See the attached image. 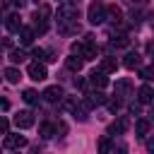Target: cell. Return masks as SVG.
Here are the masks:
<instances>
[{
    "mask_svg": "<svg viewBox=\"0 0 154 154\" xmlns=\"http://www.w3.org/2000/svg\"><path fill=\"white\" fill-rule=\"evenodd\" d=\"M58 29H60V34H75V31H79L77 7H72V5H60L58 7Z\"/></svg>",
    "mask_w": 154,
    "mask_h": 154,
    "instance_id": "6da1fadb",
    "label": "cell"
},
{
    "mask_svg": "<svg viewBox=\"0 0 154 154\" xmlns=\"http://www.w3.org/2000/svg\"><path fill=\"white\" fill-rule=\"evenodd\" d=\"M72 53L79 55L82 60H94V58H96V43H94V36H84L82 43H72Z\"/></svg>",
    "mask_w": 154,
    "mask_h": 154,
    "instance_id": "7a4b0ae2",
    "label": "cell"
},
{
    "mask_svg": "<svg viewBox=\"0 0 154 154\" xmlns=\"http://www.w3.org/2000/svg\"><path fill=\"white\" fill-rule=\"evenodd\" d=\"M87 19H89L91 24L106 22V5H103V2H91L89 10H87Z\"/></svg>",
    "mask_w": 154,
    "mask_h": 154,
    "instance_id": "3957f363",
    "label": "cell"
},
{
    "mask_svg": "<svg viewBox=\"0 0 154 154\" xmlns=\"http://www.w3.org/2000/svg\"><path fill=\"white\" fill-rule=\"evenodd\" d=\"M14 125H17L19 130L31 128V125H34V113H31V111H19V113L14 116Z\"/></svg>",
    "mask_w": 154,
    "mask_h": 154,
    "instance_id": "277c9868",
    "label": "cell"
},
{
    "mask_svg": "<svg viewBox=\"0 0 154 154\" xmlns=\"http://www.w3.org/2000/svg\"><path fill=\"white\" fill-rule=\"evenodd\" d=\"M26 72H29V77L36 79V82H43V79L48 77V70H46V65H41V63H31Z\"/></svg>",
    "mask_w": 154,
    "mask_h": 154,
    "instance_id": "5b68a950",
    "label": "cell"
},
{
    "mask_svg": "<svg viewBox=\"0 0 154 154\" xmlns=\"http://www.w3.org/2000/svg\"><path fill=\"white\" fill-rule=\"evenodd\" d=\"M116 96H118V99H128V96H132V82H130L128 77L116 82Z\"/></svg>",
    "mask_w": 154,
    "mask_h": 154,
    "instance_id": "8992f818",
    "label": "cell"
},
{
    "mask_svg": "<svg viewBox=\"0 0 154 154\" xmlns=\"http://www.w3.org/2000/svg\"><path fill=\"white\" fill-rule=\"evenodd\" d=\"M89 84H91L94 89H103V87L108 84V77H106V72H101V70H94V72L89 75Z\"/></svg>",
    "mask_w": 154,
    "mask_h": 154,
    "instance_id": "52a82bcc",
    "label": "cell"
},
{
    "mask_svg": "<svg viewBox=\"0 0 154 154\" xmlns=\"http://www.w3.org/2000/svg\"><path fill=\"white\" fill-rule=\"evenodd\" d=\"M5 147L7 149H22V147H26V137L24 135H5Z\"/></svg>",
    "mask_w": 154,
    "mask_h": 154,
    "instance_id": "ba28073f",
    "label": "cell"
},
{
    "mask_svg": "<svg viewBox=\"0 0 154 154\" xmlns=\"http://www.w3.org/2000/svg\"><path fill=\"white\" fill-rule=\"evenodd\" d=\"M41 96H43V99H46L48 103H58V101L63 99V89H60L58 84H53V87H48V89H46V91H43Z\"/></svg>",
    "mask_w": 154,
    "mask_h": 154,
    "instance_id": "9c48e42d",
    "label": "cell"
},
{
    "mask_svg": "<svg viewBox=\"0 0 154 154\" xmlns=\"http://www.w3.org/2000/svg\"><path fill=\"white\" fill-rule=\"evenodd\" d=\"M140 63H142V58H140V53H137V51H135V53L130 51V53L125 55V60H123V65H125L128 70H135V67H140Z\"/></svg>",
    "mask_w": 154,
    "mask_h": 154,
    "instance_id": "30bf717a",
    "label": "cell"
},
{
    "mask_svg": "<svg viewBox=\"0 0 154 154\" xmlns=\"http://www.w3.org/2000/svg\"><path fill=\"white\" fill-rule=\"evenodd\" d=\"M137 96H140L142 103H149V101H154V89H152L149 84H142L140 91H137Z\"/></svg>",
    "mask_w": 154,
    "mask_h": 154,
    "instance_id": "8fae6325",
    "label": "cell"
},
{
    "mask_svg": "<svg viewBox=\"0 0 154 154\" xmlns=\"http://www.w3.org/2000/svg\"><path fill=\"white\" fill-rule=\"evenodd\" d=\"M65 65H67V70H72V72H79V70H82V58L72 53V55H67Z\"/></svg>",
    "mask_w": 154,
    "mask_h": 154,
    "instance_id": "7c38bea8",
    "label": "cell"
},
{
    "mask_svg": "<svg viewBox=\"0 0 154 154\" xmlns=\"http://www.w3.org/2000/svg\"><path fill=\"white\" fill-rule=\"evenodd\" d=\"M125 130H128V118H120L118 123L108 125V135H120V132H125Z\"/></svg>",
    "mask_w": 154,
    "mask_h": 154,
    "instance_id": "4fadbf2b",
    "label": "cell"
},
{
    "mask_svg": "<svg viewBox=\"0 0 154 154\" xmlns=\"http://www.w3.org/2000/svg\"><path fill=\"white\" fill-rule=\"evenodd\" d=\"M120 17H123V12H120V7H116V5H108L106 7V19H111V22H120Z\"/></svg>",
    "mask_w": 154,
    "mask_h": 154,
    "instance_id": "5bb4252c",
    "label": "cell"
},
{
    "mask_svg": "<svg viewBox=\"0 0 154 154\" xmlns=\"http://www.w3.org/2000/svg\"><path fill=\"white\" fill-rule=\"evenodd\" d=\"M5 26H7V31H12V34H14V31H19V29H22V22H19V17H17V14H10V17L5 19Z\"/></svg>",
    "mask_w": 154,
    "mask_h": 154,
    "instance_id": "9a60e30c",
    "label": "cell"
},
{
    "mask_svg": "<svg viewBox=\"0 0 154 154\" xmlns=\"http://www.w3.org/2000/svg\"><path fill=\"white\" fill-rule=\"evenodd\" d=\"M19 41H22L24 46H29V43L34 41V29H29V26H22V29H19Z\"/></svg>",
    "mask_w": 154,
    "mask_h": 154,
    "instance_id": "2e32d148",
    "label": "cell"
},
{
    "mask_svg": "<svg viewBox=\"0 0 154 154\" xmlns=\"http://www.w3.org/2000/svg\"><path fill=\"white\" fill-rule=\"evenodd\" d=\"M147 132H149V120L140 118V120L135 123V135H137V137H144Z\"/></svg>",
    "mask_w": 154,
    "mask_h": 154,
    "instance_id": "e0dca14e",
    "label": "cell"
},
{
    "mask_svg": "<svg viewBox=\"0 0 154 154\" xmlns=\"http://www.w3.org/2000/svg\"><path fill=\"white\" fill-rule=\"evenodd\" d=\"M31 55H34L36 60H55V58H53V53H51V51H46V48H34V51H31Z\"/></svg>",
    "mask_w": 154,
    "mask_h": 154,
    "instance_id": "ac0fdd59",
    "label": "cell"
},
{
    "mask_svg": "<svg viewBox=\"0 0 154 154\" xmlns=\"http://www.w3.org/2000/svg\"><path fill=\"white\" fill-rule=\"evenodd\" d=\"M5 79H7L10 84H17V82L22 79V75H19L17 67H7V70H5Z\"/></svg>",
    "mask_w": 154,
    "mask_h": 154,
    "instance_id": "d6986e66",
    "label": "cell"
},
{
    "mask_svg": "<svg viewBox=\"0 0 154 154\" xmlns=\"http://www.w3.org/2000/svg\"><path fill=\"white\" fill-rule=\"evenodd\" d=\"M116 67H118L116 58H103L101 60V72H116Z\"/></svg>",
    "mask_w": 154,
    "mask_h": 154,
    "instance_id": "ffe728a7",
    "label": "cell"
},
{
    "mask_svg": "<svg viewBox=\"0 0 154 154\" xmlns=\"http://www.w3.org/2000/svg\"><path fill=\"white\" fill-rule=\"evenodd\" d=\"M22 99H24L26 103H31V106H34V103H38V99H41V96H38V94H36L34 89H24V94H22Z\"/></svg>",
    "mask_w": 154,
    "mask_h": 154,
    "instance_id": "44dd1931",
    "label": "cell"
},
{
    "mask_svg": "<svg viewBox=\"0 0 154 154\" xmlns=\"http://www.w3.org/2000/svg\"><path fill=\"white\" fill-rule=\"evenodd\" d=\"M128 46H130V38L128 36H118V38L111 41V48H128Z\"/></svg>",
    "mask_w": 154,
    "mask_h": 154,
    "instance_id": "7402d4cb",
    "label": "cell"
},
{
    "mask_svg": "<svg viewBox=\"0 0 154 154\" xmlns=\"http://www.w3.org/2000/svg\"><path fill=\"white\" fill-rule=\"evenodd\" d=\"M65 108H67V111H77V108H79V99H77V96H67V99H65Z\"/></svg>",
    "mask_w": 154,
    "mask_h": 154,
    "instance_id": "603a6c76",
    "label": "cell"
},
{
    "mask_svg": "<svg viewBox=\"0 0 154 154\" xmlns=\"http://www.w3.org/2000/svg\"><path fill=\"white\" fill-rule=\"evenodd\" d=\"M24 58H26V55H24V51H19V48H14V51L10 53V60H12V63H22Z\"/></svg>",
    "mask_w": 154,
    "mask_h": 154,
    "instance_id": "cb8c5ba5",
    "label": "cell"
},
{
    "mask_svg": "<svg viewBox=\"0 0 154 154\" xmlns=\"http://www.w3.org/2000/svg\"><path fill=\"white\" fill-rule=\"evenodd\" d=\"M108 149H111V140L108 137H101L99 140V154H106Z\"/></svg>",
    "mask_w": 154,
    "mask_h": 154,
    "instance_id": "d4e9b609",
    "label": "cell"
},
{
    "mask_svg": "<svg viewBox=\"0 0 154 154\" xmlns=\"http://www.w3.org/2000/svg\"><path fill=\"white\" fill-rule=\"evenodd\" d=\"M111 152H113V154H128V144H125V142H118V144L111 147Z\"/></svg>",
    "mask_w": 154,
    "mask_h": 154,
    "instance_id": "484cf974",
    "label": "cell"
},
{
    "mask_svg": "<svg viewBox=\"0 0 154 154\" xmlns=\"http://www.w3.org/2000/svg\"><path fill=\"white\" fill-rule=\"evenodd\" d=\"M152 75H154V63H152L149 67H142V70H140V77H142V79H149Z\"/></svg>",
    "mask_w": 154,
    "mask_h": 154,
    "instance_id": "4316f807",
    "label": "cell"
},
{
    "mask_svg": "<svg viewBox=\"0 0 154 154\" xmlns=\"http://www.w3.org/2000/svg\"><path fill=\"white\" fill-rule=\"evenodd\" d=\"M106 103H108V108H111L113 113H116V111L120 108V101H118V99H111V101H106Z\"/></svg>",
    "mask_w": 154,
    "mask_h": 154,
    "instance_id": "83f0119b",
    "label": "cell"
},
{
    "mask_svg": "<svg viewBox=\"0 0 154 154\" xmlns=\"http://www.w3.org/2000/svg\"><path fill=\"white\" fill-rule=\"evenodd\" d=\"M0 135H7V120L0 118Z\"/></svg>",
    "mask_w": 154,
    "mask_h": 154,
    "instance_id": "f1b7e54d",
    "label": "cell"
},
{
    "mask_svg": "<svg viewBox=\"0 0 154 154\" xmlns=\"http://www.w3.org/2000/svg\"><path fill=\"white\" fill-rule=\"evenodd\" d=\"M147 152H152V154H154V137H152V140H147Z\"/></svg>",
    "mask_w": 154,
    "mask_h": 154,
    "instance_id": "f546056e",
    "label": "cell"
},
{
    "mask_svg": "<svg viewBox=\"0 0 154 154\" xmlns=\"http://www.w3.org/2000/svg\"><path fill=\"white\" fill-rule=\"evenodd\" d=\"M147 53H149V55H154V41H149V43H147Z\"/></svg>",
    "mask_w": 154,
    "mask_h": 154,
    "instance_id": "4dcf8cb0",
    "label": "cell"
},
{
    "mask_svg": "<svg viewBox=\"0 0 154 154\" xmlns=\"http://www.w3.org/2000/svg\"><path fill=\"white\" fill-rule=\"evenodd\" d=\"M0 108H2V111H5V108H10V103H7V101H5V99H0Z\"/></svg>",
    "mask_w": 154,
    "mask_h": 154,
    "instance_id": "1f68e13d",
    "label": "cell"
},
{
    "mask_svg": "<svg viewBox=\"0 0 154 154\" xmlns=\"http://www.w3.org/2000/svg\"><path fill=\"white\" fill-rule=\"evenodd\" d=\"M130 2H144V0H130Z\"/></svg>",
    "mask_w": 154,
    "mask_h": 154,
    "instance_id": "d6a6232c",
    "label": "cell"
}]
</instances>
